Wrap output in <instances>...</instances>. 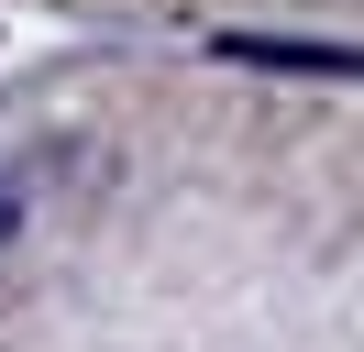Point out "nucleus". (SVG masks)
<instances>
[{
    "instance_id": "f257e3e1",
    "label": "nucleus",
    "mask_w": 364,
    "mask_h": 352,
    "mask_svg": "<svg viewBox=\"0 0 364 352\" xmlns=\"http://www.w3.org/2000/svg\"><path fill=\"white\" fill-rule=\"evenodd\" d=\"M11 231H23V176L0 165V242H11Z\"/></svg>"
}]
</instances>
